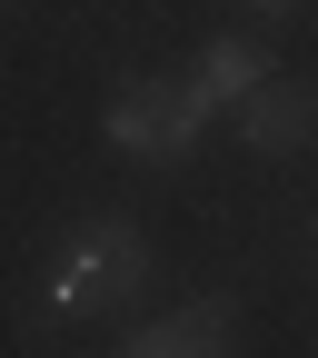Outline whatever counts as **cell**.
Instances as JSON below:
<instances>
[{
  "label": "cell",
  "mask_w": 318,
  "mask_h": 358,
  "mask_svg": "<svg viewBox=\"0 0 318 358\" xmlns=\"http://www.w3.org/2000/svg\"><path fill=\"white\" fill-rule=\"evenodd\" d=\"M209 100L189 80H159V70H140V80H120L110 90V150L120 159H150V169H179L199 140H209Z\"/></svg>",
  "instance_id": "cell-2"
},
{
  "label": "cell",
  "mask_w": 318,
  "mask_h": 358,
  "mask_svg": "<svg viewBox=\"0 0 318 358\" xmlns=\"http://www.w3.org/2000/svg\"><path fill=\"white\" fill-rule=\"evenodd\" d=\"M239 150H259V159L318 150V80H259L239 100Z\"/></svg>",
  "instance_id": "cell-3"
},
{
  "label": "cell",
  "mask_w": 318,
  "mask_h": 358,
  "mask_svg": "<svg viewBox=\"0 0 318 358\" xmlns=\"http://www.w3.org/2000/svg\"><path fill=\"white\" fill-rule=\"evenodd\" d=\"M229 338H239L229 299H189V308H169V319L129 329V348H120V358H229Z\"/></svg>",
  "instance_id": "cell-4"
},
{
  "label": "cell",
  "mask_w": 318,
  "mask_h": 358,
  "mask_svg": "<svg viewBox=\"0 0 318 358\" xmlns=\"http://www.w3.org/2000/svg\"><path fill=\"white\" fill-rule=\"evenodd\" d=\"M140 289H150V229L120 219V209H100V219H80L60 239L40 299H50V319H110V308L140 299Z\"/></svg>",
  "instance_id": "cell-1"
},
{
  "label": "cell",
  "mask_w": 318,
  "mask_h": 358,
  "mask_svg": "<svg viewBox=\"0 0 318 358\" xmlns=\"http://www.w3.org/2000/svg\"><path fill=\"white\" fill-rule=\"evenodd\" d=\"M249 10H259V20H289V10H308V0H249Z\"/></svg>",
  "instance_id": "cell-6"
},
{
  "label": "cell",
  "mask_w": 318,
  "mask_h": 358,
  "mask_svg": "<svg viewBox=\"0 0 318 358\" xmlns=\"http://www.w3.org/2000/svg\"><path fill=\"white\" fill-rule=\"evenodd\" d=\"M259 80H279V70H268V50H259V40H209V50H199V70H189V90H199L209 110L249 100Z\"/></svg>",
  "instance_id": "cell-5"
},
{
  "label": "cell",
  "mask_w": 318,
  "mask_h": 358,
  "mask_svg": "<svg viewBox=\"0 0 318 358\" xmlns=\"http://www.w3.org/2000/svg\"><path fill=\"white\" fill-rule=\"evenodd\" d=\"M0 10H10V0H0Z\"/></svg>",
  "instance_id": "cell-7"
}]
</instances>
